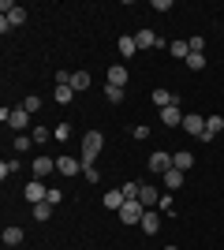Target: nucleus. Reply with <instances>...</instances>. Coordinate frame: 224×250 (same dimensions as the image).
<instances>
[{
    "label": "nucleus",
    "instance_id": "1",
    "mask_svg": "<svg viewBox=\"0 0 224 250\" xmlns=\"http://www.w3.org/2000/svg\"><path fill=\"white\" fill-rule=\"evenodd\" d=\"M101 149H105V135H101V131H86L82 135V157H79V161H82V165H94Z\"/></svg>",
    "mask_w": 224,
    "mask_h": 250
},
{
    "label": "nucleus",
    "instance_id": "2",
    "mask_svg": "<svg viewBox=\"0 0 224 250\" xmlns=\"http://www.w3.org/2000/svg\"><path fill=\"white\" fill-rule=\"evenodd\" d=\"M0 120H4V124L8 127H15V131H30V112H26V108H8V104H4V108H0Z\"/></svg>",
    "mask_w": 224,
    "mask_h": 250
},
{
    "label": "nucleus",
    "instance_id": "3",
    "mask_svg": "<svg viewBox=\"0 0 224 250\" xmlns=\"http://www.w3.org/2000/svg\"><path fill=\"white\" fill-rule=\"evenodd\" d=\"M142 213H146V206H142L139 198H127L123 209H120V220H123V224H142Z\"/></svg>",
    "mask_w": 224,
    "mask_h": 250
},
{
    "label": "nucleus",
    "instance_id": "4",
    "mask_svg": "<svg viewBox=\"0 0 224 250\" xmlns=\"http://www.w3.org/2000/svg\"><path fill=\"white\" fill-rule=\"evenodd\" d=\"M0 11H4L8 26H22V22H26V8H22V4H8V0H4V4H0Z\"/></svg>",
    "mask_w": 224,
    "mask_h": 250
},
{
    "label": "nucleus",
    "instance_id": "5",
    "mask_svg": "<svg viewBox=\"0 0 224 250\" xmlns=\"http://www.w3.org/2000/svg\"><path fill=\"white\" fill-rule=\"evenodd\" d=\"M146 168H149V172H153V176H164V172H168V168H172V153H161V149H157V153H149Z\"/></svg>",
    "mask_w": 224,
    "mask_h": 250
},
{
    "label": "nucleus",
    "instance_id": "6",
    "mask_svg": "<svg viewBox=\"0 0 224 250\" xmlns=\"http://www.w3.org/2000/svg\"><path fill=\"white\" fill-rule=\"evenodd\" d=\"M135 45H139V49H164V42H161V38L149 30V26H142V30L135 34Z\"/></svg>",
    "mask_w": 224,
    "mask_h": 250
},
{
    "label": "nucleus",
    "instance_id": "7",
    "mask_svg": "<svg viewBox=\"0 0 224 250\" xmlns=\"http://www.w3.org/2000/svg\"><path fill=\"white\" fill-rule=\"evenodd\" d=\"M22 194H26V202H30V206H38V202L49 198V187H45L41 179H34V183H26V190H22Z\"/></svg>",
    "mask_w": 224,
    "mask_h": 250
},
{
    "label": "nucleus",
    "instance_id": "8",
    "mask_svg": "<svg viewBox=\"0 0 224 250\" xmlns=\"http://www.w3.org/2000/svg\"><path fill=\"white\" fill-rule=\"evenodd\" d=\"M183 131H187V135H198V138H202V131H205V116L187 112V116H183Z\"/></svg>",
    "mask_w": 224,
    "mask_h": 250
},
{
    "label": "nucleus",
    "instance_id": "9",
    "mask_svg": "<svg viewBox=\"0 0 224 250\" xmlns=\"http://www.w3.org/2000/svg\"><path fill=\"white\" fill-rule=\"evenodd\" d=\"M224 131V116H205V131H202V142H213L217 135Z\"/></svg>",
    "mask_w": 224,
    "mask_h": 250
},
{
    "label": "nucleus",
    "instance_id": "10",
    "mask_svg": "<svg viewBox=\"0 0 224 250\" xmlns=\"http://www.w3.org/2000/svg\"><path fill=\"white\" fill-rule=\"evenodd\" d=\"M34 168V179H45L49 172H56V157H38V161H30Z\"/></svg>",
    "mask_w": 224,
    "mask_h": 250
},
{
    "label": "nucleus",
    "instance_id": "11",
    "mask_svg": "<svg viewBox=\"0 0 224 250\" xmlns=\"http://www.w3.org/2000/svg\"><path fill=\"white\" fill-rule=\"evenodd\" d=\"M161 124H164V127H183V112H180V104H168V108H161Z\"/></svg>",
    "mask_w": 224,
    "mask_h": 250
},
{
    "label": "nucleus",
    "instance_id": "12",
    "mask_svg": "<svg viewBox=\"0 0 224 250\" xmlns=\"http://www.w3.org/2000/svg\"><path fill=\"white\" fill-rule=\"evenodd\" d=\"M56 172H60V176H79V172H82V161H71V157H56Z\"/></svg>",
    "mask_w": 224,
    "mask_h": 250
},
{
    "label": "nucleus",
    "instance_id": "13",
    "mask_svg": "<svg viewBox=\"0 0 224 250\" xmlns=\"http://www.w3.org/2000/svg\"><path fill=\"white\" fill-rule=\"evenodd\" d=\"M183 176H187V172H180V168H168V172L161 176V183H164V190H180V187H183Z\"/></svg>",
    "mask_w": 224,
    "mask_h": 250
},
{
    "label": "nucleus",
    "instance_id": "14",
    "mask_svg": "<svg viewBox=\"0 0 224 250\" xmlns=\"http://www.w3.org/2000/svg\"><path fill=\"white\" fill-rule=\"evenodd\" d=\"M146 235H157V228H161V217H157V209H146L142 213V224H139Z\"/></svg>",
    "mask_w": 224,
    "mask_h": 250
},
{
    "label": "nucleus",
    "instance_id": "15",
    "mask_svg": "<svg viewBox=\"0 0 224 250\" xmlns=\"http://www.w3.org/2000/svg\"><path fill=\"white\" fill-rule=\"evenodd\" d=\"M149 101L157 104V108H168V104H180V97L172 94V90H153V97Z\"/></svg>",
    "mask_w": 224,
    "mask_h": 250
},
{
    "label": "nucleus",
    "instance_id": "16",
    "mask_svg": "<svg viewBox=\"0 0 224 250\" xmlns=\"http://www.w3.org/2000/svg\"><path fill=\"white\" fill-rule=\"evenodd\" d=\"M139 202H142V206H146V209H157V187H149V183H142V190H139Z\"/></svg>",
    "mask_w": 224,
    "mask_h": 250
},
{
    "label": "nucleus",
    "instance_id": "17",
    "mask_svg": "<svg viewBox=\"0 0 224 250\" xmlns=\"http://www.w3.org/2000/svg\"><path fill=\"white\" fill-rule=\"evenodd\" d=\"M22 239H26V235H22L19 224H8V228H4V247H19Z\"/></svg>",
    "mask_w": 224,
    "mask_h": 250
},
{
    "label": "nucleus",
    "instance_id": "18",
    "mask_svg": "<svg viewBox=\"0 0 224 250\" xmlns=\"http://www.w3.org/2000/svg\"><path fill=\"white\" fill-rule=\"evenodd\" d=\"M108 86H127V67L112 63V67H108Z\"/></svg>",
    "mask_w": 224,
    "mask_h": 250
},
{
    "label": "nucleus",
    "instance_id": "19",
    "mask_svg": "<svg viewBox=\"0 0 224 250\" xmlns=\"http://www.w3.org/2000/svg\"><path fill=\"white\" fill-rule=\"evenodd\" d=\"M116 49H120V56H127V60H131V56L139 52V45H135V34H123V38H120V45H116Z\"/></svg>",
    "mask_w": 224,
    "mask_h": 250
},
{
    "label": "nucleus",
    "instance_id": "20",
    "mask_svg": "<svg viewBox=\"0 0 224 250\" xmlns=\"http://www.w3.org/2000/svg\"><path fill=\"white\" fill-rule=\"evenodd\" d=\"M194 165V157L187 153V149H180V153H172V168H180V172H191Z\"/></svg>",
    "mask_w": 224,
    "mask_h": 250
},
{
    "label": "nucleus",
    "instance_id": "21",
    "mask_svg": "<svg viewBox=\"0 0 224 250\" xmlns=\"http://www.w3.org/2000/svg\"><path fill=\"white\" fill-rule=\"evenodd\" d=\"M123 202H127V198H123V190H108V194H105V209H112V213H120Z\"/></svg>",
    "mask_w": 224,
    "mask_h": 250
},
{
    "label": "nucleus",
    "instance_id": "22",
    "mask_svg": "<svg viewBox=\"0 0 224 250\" xmlns=\"http://www.w3.org/2000/svg\"><path fill=\"white\" fill-rule=\"evenodd\" d=\"M168 52L176 60H187V56H191V42H168Z\"/></svg>",
    "mask_w": 224,
    "mask_h": 250
},
{
    "label": "nucleus",
    "instance_id": "23",
    "mask_svg": "<svg viewBox=\"0 0 224 250\" xmlns=\"http://www.w3.org/2000/svg\"><path fill=\"white\" fill-rule=\"evenodd\" d=\"M71 90H75V94L90 90V75H86V71H75V75H71Z\"/></svg>",
    "mask_w": 224,
    "mask_h": 250
},
{
    "label": "nucleus",
    "instance_id": "24",
    "mask_svg": "<svg viewBox=\"0 0 224 250\" xmlns=\"http://www.w3.org/2000/svg\"><path fill=\"white\" fill-rule=\"evenodd\" d=\"M30 138L38 142V146H41V142H49V138H53V127H41V124L30 127Z\"/></svg>",
    "mask_w": 224,
    "mask_h": 250
},
{
    "label": "nucleus",
    "instance_id": "25",
    "mask_svg": "<svg viewBox=\"0 0 224 250\" xmlns=\"http://www.w3.org/2000/svg\"><path fill=\"white\" fill-rule=\"evenodd\" d=\"M53 209L56 206H49V202H38L34 206V220H53Z\"/></svg>",
    "mask_w": 224,
    "mask_h": 250
},
{
    "label": "nucleus",
    "instance_id": "26",
    "mask_svg": "<svg viewBox=\"0 0 224 250\" xmlns=\"http://www.w3.org/2000/svg\"><path fill=\"white\" fill-rule=\"evenodd\" d=\"M187 67H191V71H202L205 67V52H191V56H187Z\"/></svg>",
    "mask_w": 224,
    "mask_h": 250
},
{
    "label": "nucleus",
    "instance_id": "27",
    "mask_svg": "<svg viewBox=\"0 0 224 250\" xmlns=\"http://www.w3.org/2000/svg\"><path fill=\"white\" fill-rule=\"evenodd\" d=\"M56 101H60V104H71L75 101V90H71V86H56Z\"/></svg>",
    "mask_w": 224,
    "mask_h": 250
},
{
    "label": "nucleus",
    "instance_id": "28",
    "mask_svg": "<svg viewBox=\"0 0 224 250\" xmlns=\"http://www.w3.org/2000/svg\"><path fill=\"white\" fill-rule=\"evenodd\" d=\"M105 97L108 101H123V86H108L105 83Z\"/></svg>",
    "mask_w": 224,
    "mask_h": 250
},
{
    "label": "nucleus",
    "instance_id": "29",
    "mask_svg": "<svg viewBox=\"0 0 224 250\" xmlns=\"http://www.w3.org/2000/svg\"><path fill=\"white\" fill-rule=\"evenodd\" d=\"M30 146H34V138H30V135H19V138H15V153H26Z\"/></svg>",
    "mask_w": 224,
    "mask_h": 250
},
{
    "label": "nucleus",
    "instance_id": "30",
    "mask_svg": "<svg viewBox=\"0 0 224 250\" xmlns=\"http://www.w3.org/2000/svg\"><path fill=\"white\" fill-rule=\"evenodd\" d=\"M67 135H71V127H67V124H56L53 127V138H56V142H67Z\"/></svg>",
    "mask_w": 224,
    "mask_h": 250
},
{
    "label": "nucleus",
    "instance_id": "31",
    "mask_svg": "<svg viewBox=\"0 0 224 250\" xmlns=\"http://www.w3.org/2000/svg\"><path fill=\"white\" fill-rule=\"evenodd\" d=\"M123 198H139V190H142V183H123Z\"/></svg>",
    "mask_w": 224,
    "mask_h": 250
},
{
    "label": "nucleus",
    "instance_id": "32",
    "mask_svg": "<svg viewBox=\"0 0 224 250\" xmlns=\"http://www.w3.org/2000/svg\"><path fill=\"white\" fill-rule=\"evenodd\" d=\"M82 176L90 179V183H97V179H101V172H97V165H82Z\"/></svg>",
    "mask_w": 224,
    "mask_h": 250
},
{
    "label": "nucleus",
    "instance_id": "33",
    "mask_svg": "<svg viewBox=\"0 0 224 250\" xmlns=\"http://www.w3.org/2000/svg\"><path fill=\"white\" fill-rule=\"evenodd\" d=\"M15 168H19V161H0V176L8 179V176H11V172H15Z\"/></svg>",
    "mask_w": 224,
    "mask_h": 250
},
{
    "label": "nucleus",
    "instance_id": "34",
    "mask_svg": "<svg viewBox=\"0 0 224 250\" xmlns=\"http://www.w3.org/2000/svg\"><path fill=\"white\" fill-rule=\"evenodd\" d=\"M22 108H26V112H38V108H41V97H26V101H22Z\"/></svg>",
    "mask_w": 224,
    "mask_h": 250
},
{
    "label": "nucleus",
    "instance_id": "35",
    "mask_svg": "<svg viewBox=\"0 0 224 250\" xmlns=\"http://www.w3.org/2000/svg\"><path fill=\"white\" fill-rule=\"evenodd\" d=\"M172 206H176V202H172V194H161V202H157L161 213H172Z\"/></svg>",
    "mask_w": 224,
    "mask_h": 250
},
{
    "label": "nucleus",
    "instance_id": "36",
    "mask_svg": "<svg viewBox=\"0 0 224 250\" xmlns=\"http://www.w3.org/2000/svg\"><path fill=\"white\" fill-rule=\"evenodd\" d=\"M45 202H49V206H60V202H64V190H53V187H49V198H45Z\"/></svg>",
    "mask_w": 224,
    "mask_h": 250
},
{
    "label": "nucleus",
    "instance_id": "37",
    "mask_svg": "<svg viewBox=\"0 0 224 250\" xmlns=\"http://www.w3.org/2000/svg\"><path fill=\"white\" fill-rule=\"evenodd\" d=\"M131 135H135V138H139V142H142V138H149V127H146V124H139V127H135V131H131Z\"/></svg>",
    "mask_w": 224,
    "mask_h": 250
},
{
    "label": "nucleus",
    "instance_id": "38",
    "mask_svg": "<svg viewBox=\"0 0 224 250\" xmlns=\"http://www.w3.org/2000/svg\"><path fill=\"white\" fill-rule=\"evenodd\" d=\"M191 52H205V38H191Z\"/></svg>",
    "mask_w": 224,
    "mask_h": 250
},
{
    "label": "nucleus",
    "instance_id": "39",
    "mask_svg": "<svg viewBox=\"0 0 224 250\" xmlns=\"http://www.w3.org/2000/svg\"><path fill=\"white\" fill-rule=\"evenodd\" d=\"M153 11H172V0H153Z\"/></svg>",
    "mask_w": 224,
    "mask_h": 250
},
{
    "label": "nucleus",
    "instance_id": "40",
    "mask_svg": "<svg viewBox=\"0 0 224 250\" xmlns=\"http://www.w3.org/2000/svg\"><path fill=\"white\" fill-rule=\"evenodd\" d=\"M164 250H180V247H164Z\"/></svg>",
    "mask_w": 224,
    "mask_h": 250
}]
</instances>
